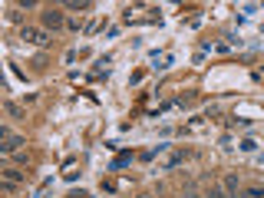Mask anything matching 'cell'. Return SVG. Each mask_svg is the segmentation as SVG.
<instances>
[{
    "instance_id": "cell-1",
    "label": "cell",
    "mask_w": 264,
    "mask_h": 198,
    "mask_svg": "<svg viewBox=\"0 0 264 198\" xmlns=\"http://www.w3.org/2000/svg\"><path fill=\"white\" fill-rule=\"evenodd\" d=\"M20 40H27V43H33V46H46V43H50V33H46V30H37V27H23V30H20Z\"/></svg>"
},
{
    "instance_id": "cell-9",
    "label": "cell",
    "mask_w": 264,
    "mask_h": 198,
    "mask_svg": "<svg viewBox=\"0 0 264 198\" xmlns=\"http://www.w3.org/2000/svg\"><path fill=\"white\" fill-rule=\"evenodd\" d=\"M7 112H10V116H14V119H23V109H20V106H14V103H10V106H7Z\"/></svg>"
},
{
    "instance_id": "cell-2",
    "label": "cell",
    "mask_w": 264,
    "mask_h": 198,
    "mask_svg": "<svg viewBox=\"0 0 264 198\" xmlns=\"http://www.w3.org/2000/svg\"><path fill=\"white\" fill-rule=\"evenodd\" d=\"M66 20H63V14H59L57 7H50V10H43V30H59Z\"/></svg>"
},
{
    "instance_id": "cell-12",
    "label": "cell",
    "mask_w": 264,
    "mask_h": 198,
    "mask_svg": "<svg viewBox=\"0 0 264 198\" xmlns=\"http://www.w3.org/2000/svg\"><path fill=\"white\" fill-rule=\"evenodd\" d=\"M139 198H152V195H139Z\"/></svg>"
},
{
    "instance_id": "cell-3",
    "label": "cell",
    "mask_w": 264,
    "mask_h": 198,
    "mask_svg": "<svg viewBox=\"0 0 264 198\" xmlns=\"http://www.w3.org/2000/svg\"><path fill=\"white\" fill-rule=\"evenodd\" d=\"M20 145H27V139H23V136H7V139H3V145H0V149H3V152H17Z\"/></svg>"
},
{
    "instance_id": "cell-5",
    "label": "cell",
    "mask_w": 264,
    "mask_h": 198,
    "mask_svg": "<svg viewBox=\"0 0 264 198\" xmlns=\"http://www.w3.org/2000/svg\"><path fill=\"white\" fill-rule=\"evenodd\" d=\"M225 188L235 195V192H238V175H228V179H225Z\"/></svg>"
},
{
    "instance_id": "cell-11",
    "label": "cell",
    "mask_w": 264,
    "mask_h": 198,
    "mask_svg": "<svg viewBox=\"0 0 264 198\" xmlns=\"http://www.w3.org/2000/svg\"><path fill=\"white\" fill-rule=\"evenodd\" d=\"M182 198H198V192H195V188H189V192H185Z\"/></svg>"
},
{
    "instance_id": "cell-4",
    "label": "cell",
    "mask_w": 264,
    "mask_h": 198,
    "mask_svg": "<svg viewBox=\"0 0 264 198\" xmlns=\"http://www.w3.org/2000/svg\"><path fill=\"white\" fill-rule=\"evenodd\" d=\"M66 10H93L89 0H66Z\"/></svg>"
},
{
    "instance_id": "cell-6",
    "label": "cell",
    "mask_w": 264,
    "mask_h": 198,
    "mask_svg": "<svg viewBox=\"0 0 264 198\" xmlns=\"http://www.w3.org/2000/svg\"><path fill=\"white\" fill-rule=\"evenodd\" d=\"M3 175H7V179H10V182H20V179H23V172H20V168H7Z\"/></svg>"
},
{
    "instance_id": "cell-8",
    "label": "cell",
    "mask_w": 264,
    "mask_h": 198,
    "mask_svg": "<svg viewBox=\"0 0 264 198\" xmlns=\"http://www.w3.org/2000/svg\"><path fill=\"white\" fill-rule=\"evenodd\" d=\"M129 162H132V155H119V159L113 162V172H116V168H122V165H129Z\"/></svg>"
},
{
    "instance_id": "cell-13",
    "label": "cell",
    "mask_w": 264,
    "mask_h": 198,
    "mask_svg": "<svg viewBox=\"0 0 264 198\" xmlns=\"http://www.w3.org/2000/svg\"><path fill=\"white\" fill-rule=\"evenodd\" d=\"M231 198H238V195H231Z\"/></svg>"
},
{
    "instance_id": "cell-7",
    "label": "cell",
    "mask_w": 264,
    "mask_h": 198,
    "mask_svg": "<svg viewBox=\"0 0 264 198\" xmlns=\"http://www.w3.org/2000/svg\"><path fill=\"white\" fill-rule=\"evenodd\" d=\"M248 198H264V188L261 185H251V188H248Z\"/></svg>"
},
{
    "instance_id": "cell-10",
    "label": "cell",
    "mask_w": 264,
    "mask_h": 198,
    "mask_svg": "<svg viewBox=\"0 0 264 198\" xmlns=\"http://www.w3.org/2000/svg\"><path fill=\"white\" fill-rule=\"evenodd\" d=\"M208 198H231V195H225V192H221L218 185H211V192H208Z\"/></svg>"
}]
</instances>
